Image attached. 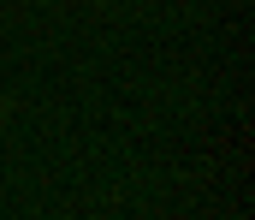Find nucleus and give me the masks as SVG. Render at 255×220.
Returning <instances> with one entry per match:
<instances>
[{
	"mask_svg": "<svg viewBox=\"0 0 255 220\" xmlns=\"http://www.w3.org/2000/svg\"><path fill=\"white\" fill-rule=\"evenodd\" d=\"M0 125H6V107H0Z\"/></svg>",
	"mask_w": 255,
	"mask_h": 220,
	"instance_id": "f257e3e1",
	"label": "nucleus"
}]
</instances>
